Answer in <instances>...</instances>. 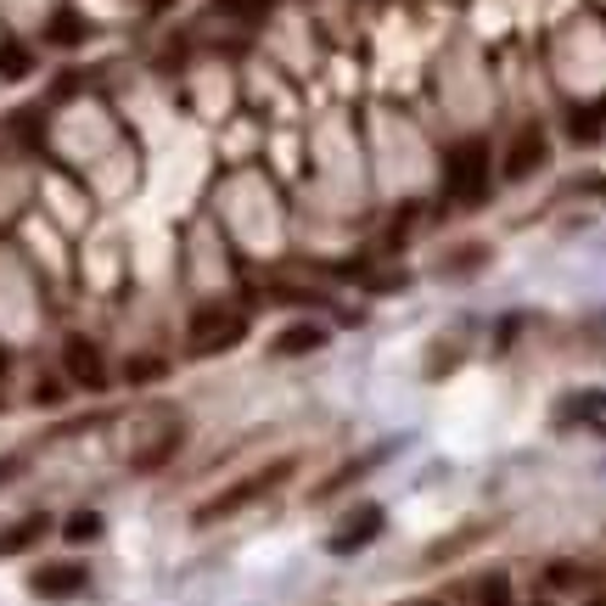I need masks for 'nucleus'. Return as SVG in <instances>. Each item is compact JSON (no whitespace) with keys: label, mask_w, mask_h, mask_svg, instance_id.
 I'll return each instance as SVG.
<instances>
[{"label":"nucleus","mask_w":606,"mask_h":606,"mask_svg":"<svg viewBox=\"0 0 606 606\" xmlns=\"http://www.w3.org/2000/svg\"><path fill=\"white\" fill-rule=\"evenodd\" d=\"M489 180H494V169H489V147H483V141H460V147L444 158V192H449V203H460V208L483 203V197H489Z\"/></svg>","instance_id":"obj_1"},{"label":"nucleus","mask_w":606,"mask_h":606,"mask_svg":"<svg viewBox=\"0 0 606 606\" xmlns=\"http://www.w3.org/2000/svg\"><path fill=\"white\" fill-rule=\"evenodd\" d=\"M242 332H248V320L237 309L208 304V309L192 315V332H185V338H192V354H225V348L242 343Z\"/></svg>","instance_id":"obj_2"},{"label":"nucleus","mask_w":606,"mask_h":606,"mask_svg":"<svg viewBox=\"0 0 606 606\" xmlns=\"http://www.w3.org/2000/svg\"><path fill=\"white\" fill-rule=\"evenodd\" d=\"M293 472V460H275V466H264L259 478H248V483H237V489H225L219 500H208V505H197V523H219V517H230V511H242V505H253V500H264L275 483H282Z\"/></svg>","instance_id":"obj_3"},{"label":"nucleus","mask_w":606,"mask_h":606,"mask_svg":"<svg viewBox=\"0 0 606 606\" xmlns=\"http://www.w3.org/2000/svg\"><path fill=\"white\" fill-rule=\"evenodd\" d=\"M62 370H68V382L84 388V393H102V388H107L102 343H90V338H68V343H62Z\"/></svg>","instance_id":"obj_4"},{"label":"nucleus","mask_w":606,"mask_h":606,"mask_svg":"<svg viewBox=\"0 0 606 606\" xmlns=\"http://www.w3.org/2000/svg\"><path fill=\"white\" fill-rule=\"evenodd\" d=\"M545 158H550L545 129H539V124L517 129V135H511V152H505V180H528V174H539Z\"/></svg>","instance_id":"obj_5"},{"label":"nucleus","mask_w":606,"mask_h":606,"mask_svg":"<svg viewBox=\"0 0 606 606\" xmlns=\"http://www.w3.org/2000/svg\"><path fill=\"white\" fill-rule=\"evenodd\" d=\"M84 568L79 562H52V568H39L28 584H34V595H45V601H62V595H79L84 590Z\"/></svg>","instance_id":"obj_6"},{"label":"nucleus","mask_w":606,"mask_h":606,"mask_svg":"<svg viewBox=\"0 0 606 606\" xmlns=\"http://www.w3.org/2000/svg\"><path fill=\"white\" fill-rule=\"evenodd\" d=\"M377 528H382V511H377V505H365L343 534H332V550H338V556H354V550H365L370 539H377Z\"/></svg>","instance_id":"obj_7"},{"label":"nucleus","mask_w":606,"mask_h":606,"mask_svg":"<svg viewBox=\"0 0 606 606\" xmlns=\"http://www.w3.org/2000/svg\"><path fill=\"white\" fill-rule=\"evenodd\" d=\"M320 343H325L320 325H287V332L275 338V354H315Z\"/></svg>","instance_id":"obj_8"},{"label":"nucleus","mask_w":606,"mask_h":606,"mask_svg":"<svg viewBox=\"0 0 606 606\" xmlns=\"http://www.w3.org/2000/svg\"><path fill=\"white\" fill-rule=\"evenodd\" d=\"M601 124H606V102L579 107V113L568 118V135H573V141H595V135H601Z\"/></svg>","instance_id":"obj_9"},{"label":"nucleus","mask_w":606,"mask_h":606,"mask_svg":"<svg viewBox=\"0 0 606 606\" xmlns=\"http://www.w3.org/2000/svg\"><path fill=\"white\" fill-rule=\"evenodd\" d=\"M39 534H45V517H28V523L7 528V534H0V556H18V550H28Z\"/></svg>","instance_id":"obj_10"},{"label":"nucleus","mask_w":606,"mask_h":606,"mask_svg":"<svg viewBox=\"0 0 606 606\" xmlns=\"http://www.w3.org/2000/svg\"><path fill=\"white\" fill-rule=\"evenodd\" d=\"M62 539H73V545L102 539V517H96V511H73V517L62 523Z\"/></svg>","instance_id":"obj_11"},{"label":"nucleus","mask_w":606,"mask_h":606,"mask_svg":"<svg viewBox=\"0 0 606 606\" xmlns=\"http://www.w3.org/2000/svg\"><path fill=\"white\" fill-rule=\"evenodd\" d=\"M214 7H219L225 18H242V23H259V18H270V12H275V0H214Z\"/></svg>","instance_id":"obj_12"},{"label":"nucleus","mask_w":606,"mask_h":606,"mask_svg":"<svg viewBox=\"0 0 606 606\" xmlns=\"http://www.w3.org/2000/svg\"><path fill=\"white\" fill-rule=\"evenodd\" d=\"M52 39H57V45H79V39H84V18L57 12V18H52Z\"/></svg>","instance_id":"obj_13"},{"label":"nucleus","mask_w":606,"mask_h":606,"mask_svg":"<svg viewBox=\"0 0 606 606\" xmlns=\"http://www.w3.org/2000/svg\"><path fill=\"white\" fill-rule=\"evenodd\" d=\"M478 606H517V601H511V584L494 573V579H483V584H478Z\"/></svg>","instance_id":"obj_14"},{"label":"nucleus","mask_w":606,"mask_h":606,"mask_svg":"<svg viewBox=\"0 0 606 606\" xmlns=\"http://www.w3.org/2000/svg\"><path fill=\"white\" fill-rule=\"evenodd\" d=\"M0 68L18 79V73H28V57H23V52H0Z\"/></svg>","instance_id":"obj_15"},{"label":"nucleus","mask_w":606,"mask_h":606,"mask_svg":"<svg viewBox=\"0 0 606 606\" xmlns=\"http://www.w3.org/2000/svg\"><path fill=\"white\" fill-rule=\"evenodd\" d=\"M550 584H556V590H568V584H579V573H573L568 562H556V568H550Z\"/></svg>","instance_id":"obj_16"},{"label":"nucleus","mask_w":606,"mask_h":606,"mask_svg":"<svg viewBox=\"0 0 606 606\" xmlns=\"http://www.w3.org/2000/svg\"><path fill=\"white\" fill-rule=\"evenodd\" d=\"M158 370H163L158 359H135V365H129V377H135V382H141V377H158Z\"/></svg>","instance_id":"obj_17"},{"label":"nucleus","mask_w":606,"mask_h":606,"mask_svg":"<svg viewBox=\"0 0 606 606\" xmlns=\"http://www.w3.org/2000/svg\"><path fill=\"white\" fill-rule=\"evenodd\" d=\"M0 370H7V348H0Z\"/></svg>","instance_id":"obj_18"},{"label":"nucleus","mask_w":606,"mask_h":606,"mask_svg":"<svg viewBox=\"0 0 606 606\" xmlns=\"http://www.w3.org/2000/svg\"><path fill=\"white\" fill-rule=\"evenodd\" d=\"M601 197H606V185H601Z\"/></svg>","instance_id":"obj_19"},{"label":"nucleus","mask_w":606,"mask_h":606,"mask_svg":"<svg viewBox=\"0 0 606 606\" xmlns=\"http://www.w3.org/2000/svg\"><path fill=\"white\" fill-rule=\"evenodd\" d=\"M595 606H606V601H595Z\"/></svg>","instance_id":"obj_20"},{"label":"nucleus","mask_w":606,"mask_h":606,"mask_svg":"<svg viewBox=\"0 0 606 606\" xmlns=\"http://www.w3.org/2000/svg\"><path fill=\"white\" fill-rule=\"evenodd\" d=\"M539 606H550V601H539Z\"/></svg>","instance_id":"obj_21"}]
</instances>
